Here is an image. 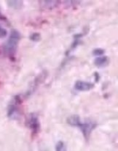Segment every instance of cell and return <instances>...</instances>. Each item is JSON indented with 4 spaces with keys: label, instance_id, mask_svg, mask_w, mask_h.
Returning a JSON list of instances; mask_svg holds the SVG:
<instances>
[{
    "label": "cell",
    "instance_id": "obj_1",
    "mask_svg": "<svg viewBox=\"0 0 118 151\" xmlns=\"http://www.w3.org/2000/svg\"><path fill=\"white\" fill-rule=\"evenodd\" d=\"M20 38H21V36H20V32L18 30H12L8 40L4 45V52L7 55L10 56V57H13L15 55Z\"/></svg>",
    "mask_w": 118,
    "mask_h": 151
},
{
    "label": "cell",
    "instance_id": "obj_2",
    "mask_svg": "<svg viewBox=\"0 0 118 151\" xmlns=\"http://www.w3.org/2000/svg\"><path fill=\"white\" fill-rule=\"evenodd\" d=\"M96 126L97 124L95 123H94V122L88 121L85 122V123H83L82 121H80L77 127L80 128L85 139L86 140H88L90 139V137L91 133L95 129Z\"/></svg>",
    "mask_w": 118,
    "mask_h": 151
},
{
    "label": "cell",
    "instance_id": "obj_3",
    "mask_svg": "<svg viewBox=\"0 0 118 151\" xmlns=\"http://www.w3.org/2000/svg\"><path fill=\"white\" fill-rule=\"evenodd\" d=\"M27 126L31 130L32 134H38L40 129V123L37 116L34 114H31L27 120Z\"/></svg>",
    "mask_w": 118,
    "mask_h": 151
},
{
    "label": "cell",
    "instance_id": "obj_4",
    "mask_svg": "<svg viewBox=\"0 0 118 151\" xmlns=\"http://www.w3.org/2000/svg\"><path fill=\"white\" fill-rule=\"evenodd\" d=\"M94 87V84L88 82V81H83L81 80H78L74 84V89L78 91L86 92L92 90Z\"/></svg>",
    "mask_w": 118,
    "mask_h": 151
},
{
    "label": "cell",
    "instance_id": "obj_5",
    "mask_svg": "<svg viewBox=\"0 0 118 151\" xmlns=\"http://www.w3.org/2000/svg\"><path fill=\"white\" fill-rule=\"evenodd\" d=\"M109 58L107 56H101L97 57L94 60V65L98 68H103L109 65Z\"/></svg>",
    "mask_w": 118,
    "mask_h": 151
},
{
    "label": "cell",
    "instance_id": "obj_6",
    "mask_svg": "<svg viewBox=\"0 0 118 151\" xmlns=\"http://www.w3.org/2000/svg\"><path fill=\"white\" fill-rule=\"evenodd\" d=\"M67 123L69 125H70L71 126H77V125L79 124L81 120H80V117L78 115H71L70 117H69L66 120Z\"/></svg>",
    "mask_w": 118,
    "mask_h": 151
},
{
    "label": "cell",
    "instance_id": "obj_7",
    "mask_svg": "<svg viewBox=\"0 0 118 151\" xmlns=\"http://www.w3.org/2000/svg\"><path fill=\"white\" fill-rule=\"evenodd\" d=\"M7 5L14 10H19L23 7V2L18 0H13V1H7Z\"/></svg>",
    "mask_w": 118,
    "mask_h": 151
},
{
    "label": "cell",
    "instance_id": "obj_8",
    "mask_svg": "<svg viewBox=\"0 0 118 151\" xmlns=\"http://www.w3.org/2000/svg\"><path fill=\"white\" fill-rule=\"evenodd\" d=\"M42 3H43L42 5L46 9L48 10H51V9L54 8V7H57L60 3L59 1H42Z\"/></svg>",
    "mask_w": 118,
    "mask_h": 151
},
{
    "label": "cell",
    "instance_id": "obj_9",
    "mask_svg": "<svg viewBox=\"0 0 118 151\" xmlns=\"http://www.w3.org/2000/svg\"><path fill=\"white\" fill-rule=\"evenodd\" d=\"M29 39L33 42H39L41 40V35L39 32H33L29 35Z\"/></svg>",
    "mask_w": 118,
    "mask_h": 151
},
{
    "label": "cell",
    "instance_id": "obj_10",
    "mask_svg": "<svg viewBox=\"0 0 118 151\" xmlns=\"http://www.w3.org/2000/svg\"><path fill=\"white\" fill-rule=\"evenodd\" d=\"M56 151H66V147L64 142L59 141L56 143Z\"/></svg>",
    "mask_w": 118,
    "mask_h": 151
},
{
    "label": "cell",
    "instance_id": "obj_11",
    "mask_svg": "<svg viewBox=\"0 0 118 151\" xmlns=\"http://www.w3.org/2000/svg\"><path fill=\"white\" fill-rule=\"evenodd\" d=\"M104 53H105V50L103 49H100V48H98V49H95L93 50V55L95 56V57H101V56L104 55Z\"/></svg>",
    "mask_w": 118,
    "mask_h": 151
},
{
    "label": "cell",
    "instance_id": "obj_12",
    "mask_svg": "<svg viewBox=\"0 0 118 151\" xmlns=\"http://www.w3.org/2000/svg\"><path fill=\"white\" fill-rule=\"evenodd\" d=\"M7 35V31L3 27H0V38H4Z\"/></svg>",
    "mask_w": 118,
    "mask_h": 151
},
{
    "label": "cell",
    "instance_id": "obj_13",
    "mask_svg": "<svg viewBox=\"0 0 118 151\" xmlns=\"http://www.w3.org/2000/svg\"><path fill=\"white\" fill-rule=\"evenodd\" d=\"M94 76H95V81L96 82H98V80H99V74H98V73H97V72H95V73H94Z\"/></svg>",
    "mask_w": 118,
    "mask_h": 151
},
{
    "label": "cell",
    "instance_id": "obj_14",
    "mask_svg": "<svg viewBox=\"0 0 118 151\" xmlns=\"http://www.w3.org/2000/svg\"><path fill=\"white\" fill-rule=\"evenodd\" d=\"M4 17L2 16V14L1 13V11H0V19H4Z\"/></svg>",
    "mask_w": 118,
    "mask_h": 151
}]
</instances>
